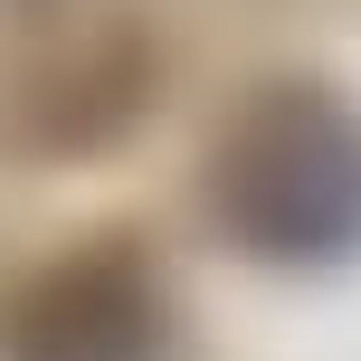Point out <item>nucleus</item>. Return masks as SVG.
<instances>
[{
  "mask_svg": "<svg viewBox=\"0 0 361 361\" xmlns=\"http://www.w3.org/2000/svg\"><path fill=\"white\" fill-rule=\"evenodd\" d=\"M228 209L267 247H333L361 228V143L343 114H257L228 171Z\"/></svg>",
  "mask_w": 361,
  "mask_h": 361,
  "instance_id": "nucleus-1",
  "label": "nucleus"
},
{
  "mask_svg": "<svg viewBox=\"0 0 361 361\" xmlns=\"http://www.w3.org/2000/svg\"><path fill=\"white\" fill-rule=\"evenodd\" d=\"M143 343V295L124 267H76L19 324V361H133Z\"/></svg>",
  "mask_w": 361,
  "mask_h": 361,
  "instance_id": "nucleus-2",
  "label": "nucleus"
}]
</instances>
